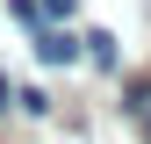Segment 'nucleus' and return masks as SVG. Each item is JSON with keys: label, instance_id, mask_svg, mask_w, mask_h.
I'll return each instance as SVG.
<instances>
[{"label": "nucleus", "instance_id": "3", "mask_svg": "<svg viewBox=\"0 0 151 144\" xmlns=\"http://www.w3.org/2000/svg\"><path fill=\"white\" fill-rule=\"evenodd\" d=\"M86 58L93 65H115V36H108V29H86Z\"/></svg>", "mask_w": 151, "mask_h": 144}, {"label": "nucleus", "instance_id": "5", "mask_svg": "<svg viewBox=\"0 0 151 144\" xmlns=\"http://www.w3.org/2000/svg\"><path fill=\"white\" fill-rule=\"evenodd\" d=\"M0 108H7V79H0Z\"/></svg>", "mask_w": 151, "mask_h": 144}, {"label": "nucleus", "instance_id": "6", "mask_svg": "<svg viewBox=\"0 0 151 144\" xmlns=\"http://www.w3.org/2000/svg\"><path fill=\"white\" fill-rule=\"evenodd\" d=\"M144 144H151V115H144Z\"/></svg>", "mask_w": 151, "mask_h": 144}, {"label": "nucleus", "instance_id": "1", "mask_svg": "<svg viewBox=\"0 0 151 144\" xmlns=\"http://www.w3.org/2000/svg\"><path fill=\"white\" fill-rule=\"evenodd\" d=\"M79 50H86V36H65V29H43V36H36V58H43V65H72Z\"/></svg>", "mask_w": 151, "mask_h": 144}, {"label": "nucleus", "instance_id": "4", "mask_svg": "<svg viewBox=\"0 0 151 144\" xmlns=\"http://www.w3.org/2000/svg\"><path fill=\"white\" fill-rule=\"evenodd\" d=\"M43 7H50V14H72V0H43Z\"/></svg>", "mask_w": 151, "mask_h": 144}, {"label": "nucleus", "instance_id": "2", "mask_svg": "<svg viewBox=\"0 0 151 144\" xmlns=\"http://www.w3.org/2000/svg\"><path fill=\"white\" fill-rule=\"evenodd\" d=\"M122 108L144 122V115H151V79H129V86H122Z\"/></svg>", "mask_w": 151, "mask_h": 144}]
</instances>
